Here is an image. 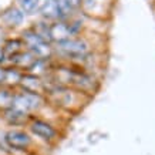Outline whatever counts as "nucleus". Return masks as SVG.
I'll return each instance as SVG.
<instances>
[{"label":"nucleus","instance_id":"nucleus-1","mask_svg":"<svg viewBox=\"0 0 155 155\" xmlns=\"http://www.w3.org/2000/svg\"><path fill=\"white\" fill-rule=\"evenodd\" d=\"M43 100L40 97V94H33V93H27L24 91L21 94L14 95V101H13V108L19 110L24 114L33 113L36 110L41 107Z\"/></svg>","mask_w":155,"mask_h":155},{"label":"nucleus","instance_id":"nucleus-2","mask_svg":"<svg viewBox=\"0 0 155 155\" xmlns=\"http://www.w3.org/2000/svg\"><path fill=\"white\" fill-rule=\"evenodd\" d=\"M7 148L16 151H24L31 145V137L23 130H10L3 137Z\"/></svg>","mask_w":155,"mask_h":155},{"label":"nucleus","instance_id":"nucleus-3","mask_svg":"<svg viewBox=\"0 0 155 155\" xmlns=\"http://www.w3.org/2000/svg\"><path fill=\"white\" fill-rule=\"evenodd\" d=\"M24 36V43L27 44V47L30 48V51L33 53L36 57L44 58L50 54V47L46 43L44 38H41L36 31H26Z\"/></svg>","mask_w":155,"mask_h":155},{"label":"nucleus","instance_id":"nucleus-4","mask_svg":"<svg viewBox=\"0 0 155 155\" xmlns=\"http://www.w3.org/2000/svg\"><path fill=\"white\" fill-rule=\"evenodd\" d=\"M30 131H31L33 135H36L37 138L43 140V141H51L57 135L56 128L53 127L51 124H48L47 121H43V120H34V121H31Z\"/></svg>","mask_w":155,"mask_h":155},{"label":"nucleus","instance_id":"nucleus-5","mask_svg":"<svg viewBox=\"0 0 155 155\" xmlns=\"http://www.w3.org/2000/svg\"><path fill=\"white\" fill-rule=\"evenodd\" d=\"M60 50L67 56L71 57H83L87 53V44L81 40H66L60 43Z\"/></svg>","mask_w":155,"mask_h":155},{"label":"nucleus","instance_id":"nucleus-6","mask_svg":"<svg viewBox=\"0 0 155 155\" xmlns=\"http://www.w3.org/2000/svg\"><path fill=\"white\" fill-rule=\"evenodd\" d=\"M71 34V30L68 26H66L64 23H56L53 24L51 27H48V38L53 41L63 43L68 40Z\"/></svg>","mask_w":155,"mask_h":155},{"label":"nucleus","instance_id":"nucleus-7","mask_svg":"<svg viewBox=\"0 0 155 155\" xmlns=\"http://www.w3.org/2000/svg\"><path fill=\"white\" fill-rule=\"evenodd\" d=\"M27 115L28 114L21 113V111H19V110H16L13 107L6 110L3 113V118L9 122L10 125H21V124H24L27 121Z\"/></svg>","mask_w":155,"mask_h":155},{"label":"nucleus","instance_id":"nucleus-8","mask_svg":"<svg viewBox=\"0 0 155 155\" xmlns=\"http://www.w3.org/2000/svg\"><path fill=\"white\" fill-rule=\"evenodd\" d=\"M20 83L23 84L24 90L27 93H33V94H38L43 90V84L41 81L38 80L36 75H23L20 78Z\"/></svg>","mask_w":155,"mask_h":155},{"label":"nucleus","instance_id":"nucleus-9","mask_svg":"<svg viewBox=\"0 0 155 155\" xmlns=\"http://www.w3.org/2000/svg\"><path fill=\"white\" fill-rule=\"evenodd\" d=\"M40 12H41V14L44 17H47V19H57V17L61 16L58 5H57V0H46L44 5L41 6Z\"/></svg>","mask_w":155,"mask_h":155},{"label":"nucleus","instance_id":"nucleus-10","mask_svg":"<svg viewBox=\"0 0 155 155\" xmlns=\"http://www.w3.org/2000/svg\"><path fill=\"white\" fill-rule=\"evenodd\" d=\"M3 20L9 26H19L23 21V13L17 9H9L3 14Z\"/></svg>","mask_w":155,"mask_h":155},{"label":"nucleus","instance_id":"nucleus-11","mask_svg":"<svg viewBox=\"0 0 155 155\" xmlns=\"http://www.w3.org/2000/svg\"><path fill=\"white\" fill-rule=\"evenodd\" d=\"M57 5L61 14H70L80 6V0H57Z\"/></svg>","mask_w":155,"mask_h":155},{"label":"nucleus","instance_id":"nucleus-12","mask_svg":"<svg viewBox=\"0 0 155 155\" xmlns=\"http://www.w3.org/2000/svg\"><path fill=\"white\" fill-rule=\"evenodd\" d=\"M13 101H14V95L7 91V90H0V108L6 111L9 108L13 107Z\"/></svg>","mask_w":155,"mask_h":155},{"label":"nucleus","instance_id":"nucleus-13","mask_svg":"<svg viewBox=\"0 0 155 155\" xmlns=\"http://www.w3.org/2000/svg\"><path fill=\"white\" fill-rule=\"evenodd\" d=\"M13 61L16 64H20V66H26V67H31L34 64V58L33 56L30 54H24V53H20V54H16L13 57Z\"/></svg>","mask_w":155,"mask_h":155},{"label":"nucleus","instance_id":"nucleus-14","mask_svg":"<svg viewBox=\"0 0 155 155\" xmlns=\"http://www.w3.org/2000/svg\"><path fill=\"white\" fill-rule=\"evenodd\" d=\"M20 7L26 13H34L38 9V2L40 0H17Z\"/></svg>","mask_w":155,"mask_h":155},{"label":"nucleus","instance_id":"nucleus-15","mask_svg":"<svg viewBox=\"0 0 155 155\" xmlns=\"http://www.w3.org/2000/svg\"><path fill=\"white\" fill-rule=\"evenodd\" d=\"M20 46H21V43L17 41V40H14V41H9V43H6L5 48H3V54H9V56L14 57L16 54H17V51H19Z\"/></svg>","mask_w":155,"mask_h":155},{"label":"nucleus","instance_id":"nucleus-16","mask_svg":"<svg viewBox=\"0 0 155 155\" xmlns=\"http://www.w3.org/2000/svg\"><path fill=\"white\" fill-rule=\"evenodd\" d=\"M20 78H21V75L17 73V71H13V70H7V73H6V81H9V83H17V81H20Z\"/></svg>","mask_w":155,"mask_h":155},{"label":"nucleus","instance_id":"nucleus-17","mask_svg":"<svg viewBox=\"0 0 155 155\" xmlns=\"http://www.w3.org/2000/svg\"><path fill=\"white\" fill-rule=\"evenodd\" d=\"M6 73H7V70H5V68H0V83L6 81Z\"/></svg>","mask_w":155,"mask_h":155}]
</instances>
